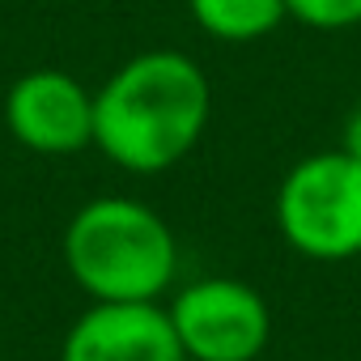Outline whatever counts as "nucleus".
Returning <instances> with one entry per match:
<instances>
[{
  "label": "nucleus",
  "mask_w": 361,
  "mask_h": 361,
  "mask_svg": "<svg viewBox=\"0 0 361 361\" xmlns=\"http://www.w3.org/2000/svg\"><path fill=\"white\" fill-rule=\"evenodd\" d=\"M276 230L306 259L361 255V161L344 149L302 157L281 178Z\"/></svg>",
  "instance_id": "obj_3"
},
{
  "label": "nucleus",
  "mask_w": 361,
  "mask_h": 361,
  "mask_svg": "<svg viewBox=\"0 0 361 361\" xmlns=\"http://www.w3.org/2000/svg\"><path fill=\"white\" fill-rule=\"evenodd\" d=\"M60 361H188L157 302H94L64 336Z\"/></svg>",
  "instance_id": "obj_6"
},
{
  "label": "nucleus",
  "mask_w": 361,
  "mask_h": 361,
  "mask_svg": "<svg viewBox=\"0 0 361 361\" xmlns=\"http://www.w3.org/2000/svg\"><path fill=\"white\" fill-rule=\"evenodd\" d=\"M5 123L18 145L68 157L94 145V94L60 68H35L9 85Z\"/></svg>",
  "instance_id": "obj_5"
},
{
  "label": "nucleus",
  "mask_w": 361,
  "mask_h": 361,
  "mask_svg": "<svg viewBox=\"0 0 361 361\" xmlns=\"http://www.w3.org/2000/svg\"><path fill=\"white\" fill-rule=\"evenodd\" d=\"M285 9L310 30H348L361 22V0H285Z\"/></svg>",
  "instance_id": "obj_8"
},
{
  "label": "nucleus",
  "mask_w": 361,
  "mask_h": 361,
  "mask_svg": "<svg viewBox=\"0 0 361 361\" xmlns=\"http://www.w3.org/2000/svg\"><path fill=\"white\" fill-rule=\"evenodd\" d=\"M188 361H255L268 348L272 314L259 289L234 276H204L166 306Z\"/></svg>",
  "instance_id": "obj_4"
},
{
  "label": "nucleus",
  "mask_w": 361,
  "mask_h": 361,
  "mask_svg": "<svg viewBox=\"0 0 361 361\" xmlns=\"http://www.w3.org/2000/svg\"><path fill=\"white\" fill-rule=\"evenodd\" d=\"M64 264L94 302H157L174 285L178 243L157 209L128 196H98L73 213Z\"/></svg>",
  "instance_id": "obj_2"
},
{
  "label": "nucleus",
  "mask_w": 361,
  "mask_h": 361,
  "mask_svg": "<svg viewBox=\"0 0 361 361\" xmlns=\"http://www.w3.org/2000/svg\"><path fill=\"white\" fill-rule=\"evenodd\" d=\"M209 77L183 51H140L94 90V145L132 174L178 166L204 136Z\"/></svg>",
  "instance_id": "obj_1"
},
{
  "label": "nucleus",
  "mask_w": 361,
  "mask_h": 361,
  "mask_svg": "<svg viewBox=\"0 0 361 361\" xmlns=\"http://www.w3.org/2000/svg\"><path fill=\"white\" fill-rule=\"evenodd\" d=\"M340 149L344 153H353L357 161H361V102L348 111V119H344V136H340Z\"/></svg>",
  "instance_id": "obj_9"
},
{
  "label": "nucleus",
  "mask_w": 361,
  "mask_h": 361,
  "mask_svg": "<svg viewBox=\"0 0 361 361\" xmlns=\"http://www.w3.org/2000/svg\"><path fill=\"white\" fill-rule=\"evenodd\" d=\"M188 9L192 22L221 43H255L289 18L285 0H188Z\"/></svg>",
  "instance_id": "obj_7"
}]
</instances>
